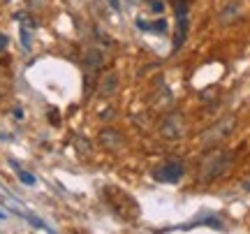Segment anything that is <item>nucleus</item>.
<instances>
[{"mask_svg": "<svg viewBox=\"0 0 250 234\" xmlns=\"http://www.w3.org/2000/svg\"><path fill=\"white\" fill-rule=\"evenodd\" d=\"M232 162H234L232 151L220 149V151L208 153L206 160L202 162V167H199V181H202V183H213L215 179H220V176H225V174L229 171Z\"/></svg>", "mask_w": 250, "mask_h": 234, "instance_id": "nucleus-1", "label": "nucleus"}, {"mask_svg": "<svg viewBox=\"0 0 250 234\" xmlns=\"http://www.w3.org/2000/svg\"><path fill=\"white\" fill-rule=\"evenodd\" d=\"M234 130H236V116H225L218 123H213L211 128H206L202 132V137H199V142L206 149H215V146L223 144L225 139H229Z\"/></svg>", "mask_w": 250, "mask_h": 234, "instance_id": "nucleus-2", "label": "nucleus"}, {"mask_svg": "<svg viewBox=\"0 0 250 234\" xmlns=\"http://www.w3.org/2000/svg\"><path fill=\"white\" fill-rule=\"evenodd\" d=\"M158 135L167 142H176L186 137V116L181 111H167L158 123Z\"/></svg>", "mask_w": 250, "mask_h": 234, "instance_id": "nucleus-3", "label": "nucleus"}, {"mask_svg": "<svg viewBox=\"0 0 250 234\" xmlns=\"http://www.w3.org/2000/svg\"><path fill=\"white\" fill-rule=\"evenodd\" d=\"M183 176H186V165L176 158H169L153 170V179L160 183H179Z\"/></svg>", "mask_w": 250, "mask_h": 234, "instance_id": "nucleus-4", "label": "nucleus"}, {"mask_svg": "<svg viewBox=\"0 0 250 234\" xmlns=\"http://www.w3.org/2000/svg\"><path fill=\"white\" fill-rule=\"evenodd\" d=\"M174 9H176V35H174V51L183 46L188 37V28H190V17H188V0H174Z\"/></svg>", "mask_w": 250, "mask_h": 234, "instance_id": "nucleus-5", "label": "nucleus"}, {"mask_svg": "<svg viewBox=\"0 0 250 234\" xmlns=\"http://www.w3.org/2000/svg\"><path fill=\"white\" fill-rule=\"evenodd\" d=\"M118 84H121V79H118V74L114 72V70L104 72L98 81V95L100 98H111V95H116Z\"/></svg>", "mask_w": 250, "mask_h": 234, "instance_id": "nucleus-6", "label": "nucleus"}, {"mask_svg": "<svg viewBox=\"0 0 250 234\" xmlns=\"http://www.w3.org/2000/svg\"><path fill=\"white\" fill-rule=\"evenodd\" d=\"M98 142L104 146L107 151H118V149L123 146V135L118 132L116 128H102L98 135Z\"/></svg>", "mask_w": 250, "mask_h": 234, "instance_id": "nucleus-7", "label": "nucleus"}, {"mask_svg": "<svg viewBox=\"0 0 250 234\" xmlns=\"http://www.w3.org/2000/svg\"><path fill=\"white\" fill-rule=\"evenodd\" d=\"M83 63H86V67H88L90 72H98L100 67H102V63H104V54L100 51L98 46H90V49H86V54H83Z\"/></svg>", "mask_w": 250, "mask_h": 234, "instance_id": "nucleus-8", "label": "nucleus"}, {"mask_svg": "<svg viewBox=\"0 0 250 234\" xmlns=\"http://www.w3.org/2000/svg\"><path fill=\"white\" fill-rule=\"evenodd\" d=\"M241 17V5L236 2V0H232V2H227V7L220 12V23L223 26H227V23H232V21H236V19Z\"/></svg>", "mask_w": 250, "mask_h": 234, "instance_id": "nucleus-9", "label": "nucleus"}, {"mask_svg": "<svg viewBox=\"0 0 250 234\" xmlns=\"http://www.w3.org/2000/svg\"><path fill=\"white\" fill-rule=\"evenodd\" d=\"M74 149H77V153L83 155V158H88L93 153V146H90L88 139H83V137H74Z\"/></svg>", "mask_w": 250, "mask_h": 234, "instance_id": "nucleus-10", "label": "nucleus"}, {"mask_svg": "<svg viewBox=\"0 0 250 234\" xmlns=\"http://www.w3.org/2000/svg\"><path fill=\"white\" fill-rule=\"evenodd\" d=\"M17 174L26 186H35V176H33V174H28V171H23V170H17Z\"/></svg>", "mask_w": 250, "mask_h": 234, "instance_id": "nucleus-11", "label": "nucleus"}, {"mask_svg": "<svg viewBox=\"0 0 250 234\" xmlns=\"http://www.w3.org/2000/svg\"><path fill=\"white\" fill-rule=\"evenodd\" d=\"M21 44H23V49H30V33H28V26H21Z\"/></svg>", "mask_w": 250, "mask_h": 234, "instance_id": "nucleus-12", "label": "nucleus"}, {"mask_svg": "<svg viewBox=\"0 0 250 234\" xmlns=\"http://www.w3.org/2000/svg\"><path fill=\"white\" fill-rule=\"evenodd\" d=\"M151 30H155V33H165V30H167V21H165V19H158L155 23H151Z\"/></svg>", "mask_w": 250, "mask_h": 234, "instance_id": "nucleus-13", "label": "nucleus"}, {"mask_svg": "<svg viewBox=\"0 0 250 234\" xmlns=\"http://www.w3.org/2000/svg\"><path fill=\"white\" fill-rule=\"evenodd\" d=\"M100 118H102V121H111V118H114V109H102V111H100Z\"/></svg>", "mask_w": 250, "mask_h": 234, "instance_id": "nucleus-14", "label": "nucleus"}, {"mask_svg": "<svg viewBox=\"0 0 250 234\" xmlns=\"http://www.w3.org/2000/svg\"><path fill=\"white\" fill-rule=\"evenodd\" d=\"M137 28H139V30H151V23L144 21V19H137Z\"/></svg>", "mask_w": 250, "mask_h": 234, "instance_id": "nucleus-15", "label": "nucleus"}, {"mask_svg": "<svg viewBox=\"0 0 250 234\" xmlns=\"http://www.w3.org/2000/svg\"><path fill=\"white\" fill-rule=\"evenodd\" d=\"M151 9H153V12H162V9H165V5H162L160 0H153V2H151Z\"/></svg>", "mask_w": 250, "mask_h": 234, "instance_id": "nucleus-16", "label": "nucleus"}, {"mask_svg": "<svg viewBox=\"0 0 250 234\" xmlns=\"http://www.w3.org/2000/svg\"><path fill=\"white\" fill-rule=\"evenodd\" d=\"M7 44H9L7 35H2V33H0V51H5V49H7Z\"/></svg>", "mask_w": 250, "mask_h": 234, "instance_id": "nucleus-17", "label": "nucleus"}, {"mask_svg": "<svg viewBox=\"0 0 250 234\" xmlns=\"http://www.w3.org/2000/svg\"><path fill=\"white\" fill-rule=\"evenodd\" d=\"M51 123H54V126H58V123H61V118H58V111H56V109H51Z\"/></svg>", "mask_w": 250, "mask_h": 234, "instance_id": "nucleus-18", "label": "nucleus"}, {"mask_svg": "<svg viewBox=\"0 0 250 234\" xmlns=\"http://www.w3.org/2000/svg\"><path fill=\"white\" fill-rule=\"evenodd\" d=\"M14 116H17L19 121H21V118H23V111H21V109H14Z\"/></svg>", "mask_w": 250, "mask_h": 234, "instance_id": "nucleus-19", "label": "nucleus"}, {"mask_svg": "<svg viewBox=\"0 0 250 234\" xmlns=\"http://www.w3.org/2000/svg\"><path fill=\"white\" fill-rule=\"evenodd\" d=\"M109 2H111V7L114 9H118V0H109Z\"/></svg>", "mask_w": 250, "mask_h": 234, "instance_id": "nucleus-20", "label": "nucleus"}, {"mask_svg": "<svg viewBox=\"0 0 250 234\" xmlns=\"http://www.w3.org/2000/svg\"><path fill=\"white\" fill-rule=\"evenodd\" d=\"M0 218H5V216H2V213H0Z\"/></svg>", "mask_w": 250, "mask_h": 234, "instance_id": "nucleus-21", "label": "nucleus"}]
</instances>
